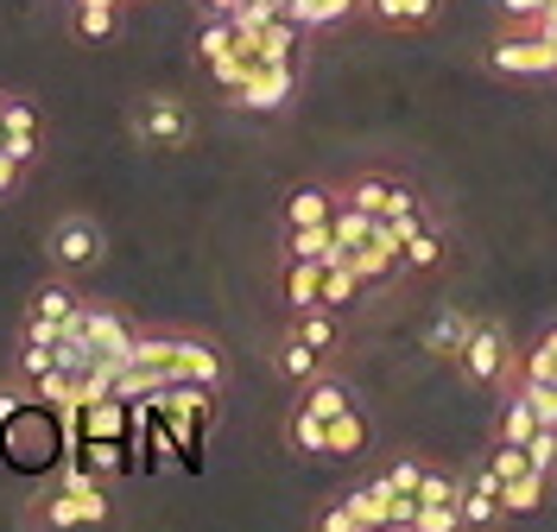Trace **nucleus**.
<instances>
[{
    "label": "nucleus",
    "mask_w": 557,
    "mask_h": 532,
    "mask_svg": "<svg viewBox=\"0 0 557 532\" xmlns=\"http://www.w3.org/2000/svg\"><path fill=\"white\" fill-rule=\"evenodd\" d=\"M456 374H462L469 387H494V381L513 374V343H507V330L494 318L469 323V336H462V349H456Z\"/></svg>",
    "instance_id": "f257e3e1"
},
{
    "label": "nucleus",
    "mask_w": 557,
    "mask_h": 532,
    "mask_svg": "<svg viewBox=\"0 0 557 532\" xmlns=\"http://www.w3.org/2000/svg\"><path fill=\"white\" fill-rule=\"evenodd\" d=\"M487 64L500 76H557V45L545 33L520 26V33H507V38L487 45Z\"/></svg>",
    "instance_id": "f03ea898"
},
{
    "label": "nucleus",
    "mask_w": 557,
    "mask_h": 532,
    "mask_svg": "<svg viewBox=\"0 0 557 532\" xmlns=\"http://www.w3.org/2000/svg\"><path fill=\"white\" fill-rule=\"evenodd\" d=\"M51 260L64 267V273H83V267H96L102 260V228L89 222V215H64V222H51Z\"/></svg>",
    "instance_id": "7ed1b4c3"
},
{
    "label": "nucleus",
    "mask_w": 557,
    "mask_h": 532,
    "mask_svg": "<svg viewBox=\"0 0 557 532\" xmlns=\"http://www.w3.org/2000/svg\"><path fill=\"white\" fill-rule=\"evenodd\" d=\"M292 89H298V71L292 64H253V76H247L228 102L247 108V114H273V108L292 102Z\"/></svg>",
    "instance_id": "20e7f679"
},
{
    "label": "nucleus",
    "mask_w": 557,
    "mask_h": 532,
    "mask_svg": "<svg viewBox=\"0 0 557 532\" xmlns=\"http://www.w3.org/2000/svg\"><path fill=\"white\" fill-rule=\"evenodd\" d=\"M38 520L45 527H108L114 507H108L102 488H58V495L38 507Z\"/></svg>",
    "instance_id": "39448f33"
},
{
    "label": "nucleus",
    "mask_w": 557,
    "mask_h": 532,
    "mask_svg": "<svg viewBox=\"0 0 557 532\" xmlns=\"http://www.w3.org/2000/svg\"><path fill=\"white\" fill-rule=\"evenodd\" d=\"M134 134L146 146H165V152H177V146L190 140V114L177 102H165V96H146V102L134 108Z\"/></svg>",
    "instance_id": "423d86ee"
},
{
    "label": "nucleus",
    "mask_w": 557,
    "mask_h": 532,
    "mask_svg": "<svg viewBox=\"0 0 557 532\" xmlns=\"http://www.w3.org/2000/svg\"><path fill=\"white\" fill-rule=\"evenodd\" d=\"M399 253H406V242L393 235V222H374V235H368V248H355L348 260H355V273H361L368 285H386L393 273H399V267H406Z\"/></svg>",
    "instance_id": "0eeeda50"
},
{
    "label": "nucleus",
    "mask_w": 557,
    "mask_h": 532,
    "mask_svg": "<svg viewBox=\"0 0 557 532\" xmlns=\"http://www.w3.org/2000/svg\"><path fill=\"white\" fill-rule=\"evenodd\" d=\"M172 381H197V387H222V355L197 343V336H172Z\"/></svg>",
    "instance_id": "6e6552de"
},
{
    "label": "nucleus",
    "mask_w": 557,
    "mask_h": 532,
    "mask_svg": "<svg viewBox=\"0 0 557 532\" xmlns=\"http://www.w3.org/2000/svg\"><path fill=\"white\" fill-rule=\"evenodd\" d=\"M361 7H368V20L386 26V33H424L444 13V0H361Z\"/></svg>",
    "instance_id": "1a4fd4ad"
},
{
    "label": "nucleus",
    "mask_w": 557,
    "mask_h": 532,
    "mask_svg": "<svg viewBox=\"0 0 557 532\" xmlns=\"http://www.w3.org/2000/svg\"><path fill=\"white\" fill-rule=\"evenodd\" d=\"M76 323H83V336L96 343V355H108V361H121L127 368V349H134V330L114 318V311H76Z\"/></svg>",
    "instance_id": "9d476101"
},
{
    "label": "nucleus",
    "mask_w": 557,
    "mask_h": 532,
    "mask_svg": "<svg viewBox=\"0 0 557 532\" xmlns=\"http://www.w3.org/2000/svg\"><path fill=\"white\" fill-rule=\"evenodd\" d=\"M545 495H552V475H545V469H520V475H507V482H500V514L525 520V514H539V507H545Z\"/></svg>",
    "instance_id": "9b49d317"
},
{
    "label": "nucleus",
    "mask_w": 557,
    "mask_h": 532,
    "mask_svg": "<svg viewBox=\"0 0 557 532\" xmlns=\"http://www.w3.org/2000/svg\"><path fill=\"white\" fill-rule=\"evenodd\" d=\"M285 260H317V267H336V260H348V253L336 248V228H330V222H311V228H285Z\"/></svg>",
    "instance_id": "f8f14e48"
},
{
    "label": "nucleus",
    "mask_w": 557,
    "mask_h": 532,
    "mask_svg": "<svg viewBox=\"0 0 557 532\" xmlns=\"http://www.w3.org/2000/svg\"><path fill=\"white\" fill-rule=\"evenodd\" d=\"M0 127H7V152L13 159H26L33 165V152H38V114H33V102H0Z\"/></svg>",
    "instance_id": "ddd939ff"
},
{
    "label": "nucleus",
    "mask_w": 557,
    "mask_h": 532,
    "mask_svg": "<svg viewBox=\"0 0 557 532\" xmlns=\"http://www.w3.org/2000/svg\"><path fill=\"white\" fill-rule=\"evenodd\" d=\"M330 215H336V190H323V184H298L285 197V228H311V222H330Z\"/></svg>",
    "instance_id": "4468645a"
},
{
    "label": "nucleus",
    "mask_w": 557,
    "mask_h": 532,
    "mask_svg": "<svg viewBox=\"0 0 557 532\" xmlns=\"http://www.w3.org/2000/svg\"><path fill=\"white\" fill-rule=\"evenodd\" d=\"M285 305H292V311L323 305V267H317V260H285Z\"/></svg>",
    "instance_id": "2eb2a0df"
},
{
    "label": "nucleus",
    "mask_w": 557,
    "mask_h": 532,
    "mask_svg": "<svg viewBox=\"0 0 557 532\" xmlns=\"http://www.w3.org/2000/svg\"><path fill=\"white\" fill-rule=\"evenodd\" d=\"M469 311H437L431 318V330H424V355H437V361H456V349H462V336H469Z\"/></svg>",
    "instance_id": "dca6fc26"
},
{
    "label": "nucleus",
    "mask_w": 557,
    "mask_h": 532,
    "mask_svg": "<svg viewBox=\"0 0 557 532\" xmlns=\"http://www.w3.org/2000/svg\"><path fill=\"white\" fill-rule=\"evenodd\" d=\"M374 222H381V215H368L361 203H348V197H336V215H330V228H336V248H343V253L368 248V235H374Z\"/></svg>",
    "instance_id": "f3484780"
},
{
    "label": "nucleus",
    "mask_w": 557,
    "mask_h": 532,
    "mask_svg": "<svg viewBox=\"0 0 557 532\" xmlns=\"http://www.w3.org/2000/svg\"><path fill=\"white\" fill-rule=\"evenodd\" d=\"M292 336H298V343H311L317 355H330V349H336V311H330V305L292 311Z\"/></svg>",
    "instance_id": "a211bd4d"
},
{
    "label": "nucleus",
    "mask_w": 557,
    "mask_h": 532,
    "mask_svg": "<svg viewBox=\"0 0 557 532\" xmlns=\"http://www.w3.org/2000/svg\"><path fill=\"white\" fill-rule=\"evenodd\" d=\"M361 292H368V280L355 273V260H336V267H323V305H330V311H348Z\"/></svg>",
    "instance_id": "6ab92c4d"
},
{
    "label": "nucleus",
    "mask_w": 557,
    "mask_h": 532,
    "mask_svg": "<svg viewBox=\"0 0 557 532\" xmlns=\"http://www.w3.org/2000/svg\"><path fill=\"white\" fill-rule=\"evenodd\" d=\"M361 450H368V419L348 406V412H336V419H330V457L348 462V457H361Z\"/></svg>",
    "instance_id": "aec40b11"
},
{
    "label": "nucleus",
    "mask_w": 557,
    "mask_h": 532,
    "mask_svg": "<svg viewBox=\"0 0 557 532\" xmlns=\"http://www.w3.org/2000/svg\"><path fill=\"white\" fill-rule=\"evenodd\" d=\"M386 500H393L386 475H381V482H368V488H355V495H348V514H355V527H361V532H368V527H386Z\"/></svg>",
    "instance_id": "412c9836"
},
{
    "label": "nucleus",
    "mask_w": 557,
    "mask_h": 532,
    "mask_svg": "<svg viewBox=\"0 0 557 532\" xmlns=\"http://www.w3.org/2000/svg\"><path fill=\"white\" fill-rule=\"evenodd\" d=\"M292 444H298L305 457H330V419H317L311 406H298V412H292Z\"/></svg>",
    "instance_id": "4be33fe9"
},
{
    "label": "nucleus",
    "mask_w": 557,
    "mask_h": 532,
    "mask_svg": "<svg viewBox=\"0 0 557 532\" xmlns=\"http://www.w3.org/2000/svg\"><path fill=\"white\" fill-rule=\"evenodd\" d=\"M278 368H285V381H305L311 387L317 374H323V355L311 343H298V336H285V349H278Z\"/></svg>",
    "instance_id": "5701e85b"
},
{
    "label": "nucleus",
    "mask_w": 557,
    "mask_h": 532,
    "mask_svg": "<svg viewBox=\"0 0 557 532\" xmlns=\"http://www.w3.org/2000/svg\"><path fill=\"white\" fill-rule=\"evenodd\" d=\"M228 51H242V38H235V20H228V13H215L203 26V38H197V58H203V71H209V64L228 58Z\"/></svg>",
    "instance_id": "b1692460"
},
{
    "label": "nucleus",
    "mask_w": 557,
    "mask_h": 532,
    "mask_svg": "<svg viewBox=\"0 0 557 532\" xmlns=\"http://www.w3.org/2000/svg\"><path fill=\"white\" fill-rule=\"evenodd\" d=\"M399 260H406L412 273H437V267H444V235H437V228L424 222L412 242H406V253H399Z\"/></svg>",
    "instance_id": "393cba45"
},
{
    "label": "nucleus",
    "mask_w": 557,
    "mask_h": 532,
    "mask_svg": "<svg viewBox=\"0 0 557 532\" xmlns=\"http://www.w3.org/2000/svg\"><path fill=\"white\" fill-rule=\"evenodd\" d=\"M539 431V412H532V399L525 393H513L507 406H500V444H525Z\"/></svg>",
    "instance_id": "a878e982"
},
{
    "label": "nucleus",
    "mask_w": 557,
    "mask_h": 532,
    "mask_svg": "<svg viewBox=\"0 0 557 532\" xmlns=\"http://www.w3.org/2000/svg\"><path fill=\"white\" fill-rule=\"evenodd\" d=\"M305 406H311L317 419H336V412H348V406H355V393H348L343 381H330V374H317L311 393H305Z\"/></svg>",
    "instance_id": "bb28decb"
},
{
    "label": "nucleus",
    "mask_w": 557,
    "mask_h": 532,
    "mask_svg": "<svg viewBox=\"0 0 557 532\" xmlns=\"http://www.w3.org/2000/svg\"><path fill=\"white\" fill-rule=\"evenodd\" d=\"M76 33L83 38H108L114 33V0H76Z\"/></svg>",
    "instance_id": "cd10ccee"
},
{
    "label": "nucleus",
    "mask_w": 557,
    "mask_h": 532,
    "mask_svg": "<svg viewBox=\"0 0 557 532\" xmlns=\"http://www.w3.org/2000/svg\"><path fill=\"white\" fill-rule=\"evenodd\" d=\"M418 500H424V507H456V500H462V482H456V475H444V469H424Z\"/></svg>",
    "instance_id": "c85d7f7f"
},
{
    "label": "nucleus",
    "mask_w": 557,
    "mask_h": 532,
    "mask_svg": "<svg viewBox=\"0 0 557 532\" xmlns=\"http://www.w3.org/2000/svg\"><path fill=\"white\" fill-rule=\"evenodd\" d=\"M525 462L545 469V475H557V425H539L532 437H525Z\"/></svg>",
    "instance_id": "c756f323"
},
{
    "label": "nucleus",
    "mask_w": 557,
    "mask_h": 532,
    "mask_svg": "<svg viewBox=\"0 0 557 532\" xmlns=\"http://www.w3.org/2000/svg\"><path fill=\"white\" fill-rule=\"evenodd\" d=\"M76 305H83V298H76L70 285H45V292L33 298V311H45V318H70Z\"/></svg>",
    "instance_id": "7c9ffc66"
},
{
    "label": "nucleus",
    "mask_w": 557,
    "mask_h": 532,
    "mask_svg": "<svg viewBox=\"0 0 557 532\" xmlns=\"http://www.w3.org/2000/svg\"><path fill=\"white\" fill-rule=\"evenodd\" d=\"M418 482H424V462L418 457H399L386 469V488H393V495H418Z\"/></svg>",
    "instance_id": "2f4dec72"
},
{
    "label": "nucleus",
    "mask_w": 557,
    "mask_h": 532,
    "mask_svg": "<svg viewBox=\"0 0 557 532\" xmlns=\"http://www.w3.org/2000/svg\"><path fill=\"white\" fill-rule=\"evenodd\" d=\"M127 361H152V368H172V336H134Z\"/></svg>",
    "instance_id": "473e14b6"
},
{
    "label": "nucleus",
    "mask_w": 557,
    "mask_h": 532,
    "mask_svg": "<svg viewBox=\"0 0 557 532\" xmlns=\"http://www.w3.org/2000/svg\"><path fill=\"white\" fill-rule=\"evenodd\" d=\"M456 527H462V514H456V507H424V500H418L412 532H456Z\"/></svg>",
    "instance_id": "72a5a7b5"
},
{
    "label": "nucleus",
    "mask_w": 557,
    "mask_h": 532,
    "mask_svg": "<svg viewBox=\"0 0 557 532\" xmlns=\"http://www.w3.org/2000/svg\"><path fill=\"white\" fill-rule=\"evenodd\" d=\"M520 393L532 399V412H539V425H557V387H545V381H520Z\"/></svg>",
    "instance_id": "f704fd0d"
},
{
    "label": "nucleus",
    "mask_w": 557,
    "mask_h": 532,
    "mask_svg": "<svg viewBox=\"0 0 557 532\" xmlns=\"http://www.w3.org/2000/svg\"><path fill=\"white\" fill-rule=\"evenodd\" d=\"M355 7H361V0H311V13H305V26H336V20H348V13H355Z\"/></svg>",
    "instance_id": "c9c22d12"
},
{
    "label": "nucleus",
    "mask_w": 557,
    "mask_h": 532,
    "mask_svg": "<svg viewBox=\"0 0 557 532\" xmlns=\"http://www.w3.org/2000/svg\"><path fill=\"white\" fill-rule=\"evenodd\" d=\"M20 412H26V399H20L13 387H0V444H7V431H13V419H20Z\"/></svg>",
    "instance_id": "e433bc0d"
},
{
    "label": "nucleus",
    "mask_w": 557,
    "mask_h": 532,
    "mask_svg": "<svg viewBox=\"0 0 557 532\" xmlns=\"http://www.w3.org/2000/svg\"><path fill=\"white\" fill-rule=\"evenodd\" d=\"M500 13H507L513 26H532V20L545 13V0H500Z\"/></svg>",
    "instance_id": "4c0bfd02"
},
{
    "label": "nucleus",
    "mask_w": 557,
    "mask_h": 532,
    "mask_svg": "<svg viewBox=\"0 0 557 532\" xmlns=\"http://www.w3.org/2000/svg\"><path fill=\"white\" fill-rule=\"evenodd\" d=\"M20 172H26V159H13V152L0 146V197H7V190H20Z\"/></svg>",
    "instance_id": "58836bf2"
},
{
    "label": "nucleus",
    "mask_w": 557,
    "mask_h": 532,
    "mask_svg": "<svg viewBox=\"0 0 557 532\" xmlns=\"http://www.w3.org/2000/svg\"><path fill=\"white\" fill-rule=\"evenodd\" d=\"M317 527H323V532H361V527H355V514H348V500H336V507H330Z\"/></svg>",
    "instance_id": "ea45409f"
},
{
    "label": "nucleus",
    "mask_w": 557,
    "mask_h": 532,
    "mask_svg": "<svg viewBox=\"0 0 557 532\" xmlns=\"http://www.w3.org/2000/svg\"><path fill=\"white\" fill-rule=\"evenodd\" d=\"M209 13H235V7H242V0H203Z\"/></svg>",
    "instance_id": "a19ab883"
},
{
    "label": "nucleus",
    "mask_w": 557,
    "mask_h": 532,
    "mask_svg": "<svg viewBox=\"0 0 557 532\" xmlns=\"http://www.w3.org/2000/svg\"><path fill=\"white\" fill-rule=\"evenodd\" d=\"M539 343H552V349H557V323H552V330H545V336H539Z\"/></svg>",
    "instance_id": "79ce46f5"
},
{
    "label": "nucleus",
    "mask_w": 557,
    "mask_h": 532,
    "mask_svg": "<svg viewBox=\"0 0 557 532\" xmlns=\"http://www.w3.org/2000/svg\"><path fill=\"white\" fill-rule=\"evenodd\" d=\"M0 102H7V96H0Z\"/></svg>",
    "instance_id": "37998d69"
}]
</instances>
